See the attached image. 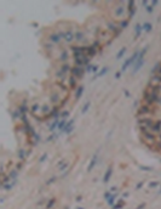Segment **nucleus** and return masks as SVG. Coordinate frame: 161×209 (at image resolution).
Returning <instances> with one entry per match:
<instances>
[{
  "mask_svg": "<svg viewBox=\"0 0 161 209\" xmlns=\"http://www.w3.org/2000/svg\"><path fill=\"white\" fill-rule=\"evenodd\" d=\"M58 85H59V86H61V88H62L63 90H67V89H68V86H65V85H64L63 83H59Z\"/></svg>",
  "mask_w": 161,
  "mask_h": 209,
  "instance_id": "a19ab883",
  "label": "nucleus"
},
{
  "mask_svg": "<svg viewBox=\"0 0 161 209\" xmlns=\"http://www.w3.org/2000/svg\"><path fill=\"white\" fill-rule=\"evenodd\" d=\"M38 108H39V104H36V103H35L34 106H33V108H32V112H33V113H34V112L36 111V110H38Z\"/></svg>",
  "mask_w": 161,
  "mask_h": 209,
  "instance_id": "58836bf2",
  "label": "nucleus"
},
{
  "mask_svg": "<svg viewBox=\"0 0 161 209\" xmlns=\"http://www.w3.org/2000/svg\"><path fill=\"white\" fill-rule=\"evenodd\" d=\"M53 204H55V199H51V202H50L49 204H47V208H51V207H52Z\"/></svg>",
  "mask_w": 161,
  "mask_h": 209,
  "instance_id": "79ce46f5",
  "label": "nucleus"
},
{
  "mask_svg": "<svg viewBox=\"0 0 161 209\" xmlns=\"http://www.w3.org/2000/svg\"><path fill=\"white\" fill-rule=\"evenodd\" d=\"M157 185H159V184H157V182H150V184H149V187H150V188H153V187H156V186H157Z\"/></svg>",
  "mask_w": 161,
  "mask_h": 209,
  "instance_id": "c9c22d12",
  "label": "nucleus"
},
{
  "mask_svg": "<svg viewBox=\"0 0 161 209\" xmlns=\"http://www.w3.org/2000/svg\"><path fill=\"white\" fill-rule=\"evenodd\" d=\"M124 92H125V96H126V97H130V92H128V91L125 90Z\"/></svg>",
  "mask_w": 161,
  "mask_h": 209,
  "instance_id": "de8ad7c7",
  "label": "nucleus"
},
{
  "mask_svg": "<svg viewBox=\"0 0 161 209\" xmlns=\"http://www.w3.org/2000/svg\"><path fill=\"white\" fill-rule=\"evenodd\" d=\"M77 209H83V208H77Z\"/></svg>",
  "mask_w": 161,
  "mask_h": 209,
  "instance_id": "603ef678",
  "label": "nucleus"
},
{
  "mask_svg": "<svg viewBox=\"0 0 161 209\" xmlns=\"http://www.w3.org/2000/svg\"><path fill=\"white\" fill-rule=\"evenodd\" d=\"M134 32H136V38H138L140 35V33H142V26H140V24H136Z\"/></svg>",
  "mask_w": 161,
  "mask_h": 209,
  "instance_id": "a211bd4d",
  "label": "nucleus"
},
{
  "mask_svg": "<svg viewBox=\"0 0 161 209\" xmlns=\"http://www.w3.org/2000/svg\"><path fill=\"white\" fill-rule=\"evenodd\" d=\"M71 50H73L74 55H84L87 51V48H85V46H71Z\"/></svg>",
  "mask_w": 161,
  "mask_h": 209,
  "instance_id": "7ed1b4c3",
  "label": "nucleus"
},
{
  "mask_svg": "<svg viewBox=\"0 0 161 209\" xmlns=\"http://www.w3.org/2000/svg\"><path fill=\"white\" fill-rule=\"evenodd\" d=\"M98 71V66H93L92 67V72H97Z\"/></svg>",
  "mask_w": 161,
  "mask_h": 209,
  "instance_id": "a18cd8bd",
  "label": "nucleus"
},
{
  "mask_svg": "<svg viewBox=\"0 0 161 209\" xmlns=\"http://www.w3.org/2000/svg\"><path fill=\"white\" fill-rule=\"evenodd\" d=\"M112 173H113V169H112V167L108 169V171L105 173V175H104V182H108L109 181V179H110V176H112Z\"/></svg>",
  "mask_w": 161,
  "mask_h": 209,
  "instance_id": "dca6fc26",
  "label": "nucleus"
},
{
  "mask_svg": "<svg viewBox=\"0 0 161 209\" xmlns=\"http://www.w3.org/2000/svg\"><path fill=\"white\" fill-rule=\"evenodd\" d=\"M18 157H20L21 159H23V158H24V151H20V153H18Z\"/></svg>",
  "mask_w": 161,
  "mask_h": 209,
  "instance_id": "4c0bfd02",
  "label": "nucleus"
},
{
  "mask_svg": "<svg viewBox=\"0 0 161 209\" xmlns=\"http://www.w3.org/2000/svg\"><path fill=\"white\" fill-rule=\"evenodd\" d=\"M58 123H59V122H58V120H57V119H55V122H53V123H52V124H51V125L49 126L50 131H52V130H53V129H55V128H56V126H58Z\"/></svg>",
  "mask_w": 161,
  "mask_h": 209,
  "instance_id": "393cba45",
  "label": "nucleus"
},
{
  "mask_svg": "<svg viewBox=\"0 0 161 209\" xmlns=\"http://www.w3.org/2000/svg\"><path fill=\"white\" fill-rule=\"evenodd\" d=\"M151 28H153V26H151V23H149V22H147V23H144L143 26H142V29L143 30H145V32H150L151 30Z\"/></svg>",
  "mask_w": 161,
  "mask_h": 209,
  "instance_id": "2eb2a0df",
  "label": "nucleus"
},
{
  "mask_svg": "<svg viewBox=\"0 0 161 209\" xmlns=\"http://www.w3.org/2000/svg\"><path fill=\"white\" fill-rule=\"evenodd\" d=\"M124 11H125L124 6H118L116 7V10H115V15H116V16H122Z\"/></svg>",
  "mask_w": 161,
  "mask_h": 209,
  "instance_id": "f3484780",
  "label": "nucleus"
},
{
  "mask_svg": "<svg viewBox=\"0 0 161 209\" xmlns=\"http://www.w3.org/2000/svg\"><path fill=\"white\" fill-rule=\"evenodd\" d=\"M16 175H17V170H12V171L9 174V179H11V178H16Z\"/></svg>",
  "mask_w": 161,
  "mask_h": 209,
  "instance_id": "c756f323",
  "label": "nucleus"
},
{
  "mask_svg": "<svg viewBox=\"0 0 161 209\" xmlns=\"http://www.w3.org/2000/svg\"><path fill=\"white\" fill-rule=\"evenodd\" d=\"M61 116H62V118H67V117L69 116V112H68V111H64V112H62V114H61Z\"/></svg>",
  "mask_w": 161,
  "mask_h": 209,
  "instance_id": "473e14b6",
  "label": "nucleus"
},
{
  "mask_svg": "<svg viewBox=\"0 0 161 209\" xmlns=\"http://www.w3.org/2000/svg\"><path fill=\"white\" fill-rule=\"evenodd\" d=\"M61 71H62V72H63L64 74H67V73H68V72H71V68H70V66H69V64H68V63H64L63 66H62V67H61Z\"/></svg>",
  "mask_w": 161,
  "mask_h": 209,
  "instance_id": "9b49d317",
  "label": "nucleus"
},
{
  "mask_svg": "<svg viewBox=\"0 0 161 209\" xmlns=\"http://www.w3.org/2000/svg\"><path fill=\"white\" fill-rule=\"evenodd\" d=\"M140 169H144V170H151L150 167H140Z\"/></svg>",
  "mask_w": 161,
  "mask_h": 209,
  "instance_id": "49530a36",
  "label": "nucleus"
},
{
  "mask_svg": "<svg viewBox=\"0 0 161 209\" xmlns=\"http://www.w3.org/2000/svg\"><path fill=\"white\" fill-rule=\"evenodd\" d=\"M99 45H101V43L98 42V40H96V42H93V44H92V46H93L95 49H98V48H99Z\"/></svg>",
  "mask_w": 161,
  "mask_h": 209,
  "instance_id": "7c9ffc66",
  "label": "nucleus"
},
{
  "mask_svg": "<svg viewBox=\"0 0 161 209\" xmlns=\"http://www.w3.org/2000/svg\"><path fill=\"white\" fill-rule=\"evenodd\" d=\"M107 27H108V29H109L110 32H113V33H115V32H116V30L119 29V27H118V26H116L115 23H113V22H109Z\"/></svg>",
  "mask_w": 161,
  "mask_h": 209,
  "instance_id": "1a4fd4ad",
  "label": "nucleus"
},
{
  "mask_svg": "<svg viewBox=\"0 0 161 209\" xmlns=\"http://www.w3.org/2000/svg\"><path fill=\"white\" fill-rule=\"evenodd\" d=\"M83 92H84V86H81V85H80V86L77 88V90H76V94H75V98H77V100H79V98L81 97Z\"/></svg>",
  "mask_w": 161,
  "mask_h": 209,
  "instance_id": "4468645a",
  "label": "nucleus"
},
{
  "mask_svg": "<svg viewBox=\"0 0 161 209\" xmlns=\"http://www.w3.org/2000/svg\"><path fill=\"white\" fill-rule=\"evenodd\" d=\"M92 67H93V66H91V64H87V66H86V68H85V71H86L87 73H90V72H92Z\"/></svg>",
  "mask_w": 161,
  "mask_h": 209,
  "instance_id": "2f4dec72",
  "label": "nucleus"
},
{
  "mask_svg": "<svg viewBox=\"0 0 161 209\" xmlns=\"http://www.w3.org/2000/svg\"><path fill=\"white\" fill-rule=\"evenodd\" d=\"M153 10H154V6H153V5H150V6H147V11L149 12V14H151V12H153Z\"/></svg>",
  "mask_w": 161,
  "mask_h": 209,
  "instance_id": "72a5a7b5",
  "label": "nucleus"
},
{
  "mask_svg": "<svg viewBox=\"0 0 161 209\" xmlns=\"http://www.w3.org/2000/svg\"><path fill=\"white\" fill-rule=\"evenodd\" d=\"M122 205H124V202H120L118 205H115L114 207V209H120V208H122Z\"/></svg>",
  "mask_w": 161,
  "mask_h": 209,
  "instance_id": "e433bc0d",
  "label": "nucleus"
},
{
  "mask_svg": "<svg viewBox=\"0 0 161 209\" xmlns=\"http://www.w3.org/2000/svg\"><path fill=\"white\" fill-rule=\"evenodd\" d=\"M127 26H128V20H122V21L120 22V28H121V29L126 28Z\"/></svg>",
  "mask_w": 161,
  "mask_h": 209,
  "instance_id": "4be33fe9",
  "label": "nucleus"
},
{
  "mask_svg": "<svg viewBox=\"0 0 161 209\" xmlns=\"http://www.w3.org/2000/svg\"><path fill=\"white\" fill-rule=\"evenodd\" d=\"M90 106H91V103H90V102H86V103L84 104V107H83V110H81V113H86V112L89 111Z\"/></svg>",
  "mask_w": 161,
  "mask_h": 209,
  "instance_id": "5701e85b",
  "label": "nucleus"
},
{
  "mask_svg": "<svg viewBox=\"0 0 161 209\" xmlns=\"http://www.w3.org/2000/svg\"><path fill=\"white\" fill-rule=\"evenodd\" d=\"M74 37H75V39H76L77 42H80V40H83V39H84V34H83L81 32H77V33H75Z\"/></svg>",
  "mask_w": 161,
  "mask_h": 209,
  "instance_id": "412c9836",
  "label": "nucleus"
},
{
  "mask_svg": "<svg viewBox=\"0 0 161 209\" xmlns=\"http://www.w3.org/2000/svg\"><path fill=\"white\" fill-rule=\"evenodd\" d=\"M120 77H121V73H120V72H116V73H115V78H116V79H119Z\"/></svg>",
  "mask_w": 161,
  "mask_h": 209,
  "instance_id": "37998d69",
  "label": "nucleus"
},
{
  "mask_svg": "<svg viewBox=\"0 0 161 209\" xmlns=\"http://www.w3.org/2000/svg\"><path fill=\"white\" fill-rule=\"evenodd\" d=\"M65 125H67V122H65V119H62V120L58 123V126H57V128H58L59 130H64Z\"/></svg>",
  "mask_w": 161,
  "mask_h": 209,
  "instance_id": "6ab92c4d",
  "label": "nucleus"
},
{
  "mask_svg": "<svg viewBox=\"0 0 161 209\" xmlns=\"http://www.w3.org/2000/svg\"><path fill=\"white\" fill-rule=\"evenodd\" d=\"M96 163H97V154H95V156L92 157L91 162H90V165H89V168H87V171H91L92 169H93V167L96 165Z\"/></svg>",
  "mask_w": 161,
  "mask_h": 209,
  "instance_id": "6e6552de",
  "label": "nucleus"
},
{
  "mask_svg": "<svg viewBox=\"0 0 161 209\" xmlns=\"http://www.w3.org/2000/svg\"><path fill=\"white\" fill-rule=\"evenodd\" d=\"M144 207H145V203H142L140 205H138V207H137V209H142V208H144Z\"/></svg>",
  "mask_w": 161,
  "mask_h": 209,
  "instance_id": "c03bdc74",
  "label": "nucleus"
},
{
  "mask_svg": "<svg viewBox=\"0 0 161 209\" xmlns=\"http://www.w3.org/2000/svg\"><path fill=\"white\" fill-rule=\"evenodd\" d=\"M57 77H58V78H61V79H64V78H65V77H64V73H63V72H62L61 69H59L58 72H57Z\"/></svg>",
  "mask_w": 161,
  "mask_h": 209,
  "instance_id": "c85d7f7f",
  "label": "nucleus"
},
{
  "mask_svg": "<svg viewBox=\"0 0 161 209\" xmlns=\"http://www.w3.org/2000/svg\"><path fill=\"white\" fill-rule=\"evenodd\" d=\"M161 68V63L160 62H157V63H155V66L151 68V74L154 76V74H156L157 72H159V69Z\"/></svg>",
  "mask_w": 161,
  "mask_h": 209,
  "instance_id": "ddd939ff",
  "label": "nucleus"
},
{
  "mask_svg": "<svg viewBox=\"0 0 161 209\" xmlns=\"http://www.w3.org/2000/svg\"><path fill=\"white\" fill-rule=\"evenodd\" d=\"M138 55H139V52H134L130 58H127L126 61L124 62V64H122V67H121V71H126V68L128 67V66H131V63L133 62V61H137V58H138Z\"/></svg>",
  "mask_w": 161,
  "mask_h": 209,
  "instance_id": "f03ea898",
  "label": "nucleus"
},
{
  "mask_svg": "<svg viewBox=\"0 0 161 209\" xmlns=\"http://www.w3.org/2000/svg\"><path fill=\"white\" fill-rule=\"evenodd\" d=\"M143 63H144V60H137L136 62H134V67H133V73H137L138 71L142 68V66H143Z\"/></svg>",
  "mask_w": 161,
  "mask_h": 209,
  "instance_id": "39448f33",
  "label": "nucleus"
},
{
  "mask_svg": "<svg viewBox=\"0 0 161 209\" xmlns=\"http://www.w3.org/2000/svg\"><path fill=\"white\" fill-rule=\"evenodd\" d=\"M51 101L53 103H56L57 101H58V95L57 94H51Z\"/></svg>",
  "mask_w": 161,
  "mask_h": 209,
  "instance_id": "bb28decb",
  "label": "nucleus"
},
{
  "mask_svg": "<svg viewBox=\"0 0 161 209\" xmlns=\"http://www.w3.org/2000/svg\"><path fill=\"white\" fill-rule=\"evenodd\" d=\"M76 85H77V78L70 76L69 77V86L71 89H74V88H76Z\"/></svg>",
  "mask_w": 161,
  "mask_h": 209,
  "instance_id": "0eeeda50",
  "label": "nucleus"
},
{
  "mask_svg": "<svg viewBox=\"0 0 161 209\" xmlns=\"http://www.w3.org/2000/svg\"><path fill=\"white\" fill-rule=\"evenodd\" d=\"M138 103H139V102H138V101H136V102H134V104H133V106H134V107H137V106H138Z\"/></svg>",
  "mask_w": 161,
  "mask_h": 209,
  "instance_id": "3c124183",
  "label": "nucleus"
},
{
  "mask_svg": "<svg viewBox=\"0 0 161 209\" xmlns=\"http://www.w3.org/2000/svg\"><path fill=\"white\" fill-rule=\"evenodd\" d=\"M127 5H128V11H132V10L136 9V6H134V1H128Z\"/></svg>",
  "mask_w": 161,
  "mask_h": 209,
  "instance_id": "a878e982",
  "label": "nucleus"
},
{
  "mask_svg": "<svg viewBox=\"0 0 161 209\" xmlns=\"http://www.w3.org/2000/svg\"><path fill=\"white\" fill-rule=\"evenodd\" d=\"M160 193H161V191H160Z\"/></svg>",
  "mask_w": 161,
  "mask_h": 209,
  "instance_id": "864d4df0",
  "label": "nucleus"
},
{
  "mask_svg": "<svg viewBox=\"0 0 161 209\" xmlns=\"http://www.w3.org/2000/svg\"><path fill=\"white\" fill-rule=\"evenodd\" d=\"M59 58H61L62 61H65V60H68V52H67V51H63V52H62V56H61Z\"/></svg>",
  "mask_w": 161,
  "mask_h": 209,
  "instance_id": "cd10ccee",
  "label": "nucleus"
},
{
  "mask_svg": "<svg viewBox=\"0 0 161 209\" xmlns=\"http://www.w3.org/2000/svg\"><path fill=\"white\" fill-rule=\"evenodd\" d=\"M71 76L73 77H75V78H77V79H80V78H83L84 77V73H85V69L83 68V67H73L71 68Z\"/></svg>",
  "mask_w": 161,
  "mask_h": 209,
  "instance_id": "f257e3e1",
  "label": "nucleus"
},
{
  "mask_svg": "<svg viewBox=\"0 0 161 209\" xmlns=\"http://www.w3.org/2000/svg\"><path fill=\"white\" fill-rule=\"evenodd\" d=\"M156 103L159 104V106H161V96L159 97V100H157V102H156Z\"/></svg>",
  "mask_w": 161,
  "mask_h": 209,
  "instance_id": "8fccbe9b",
  "label": "nucleus"
},
{
  "mask_svg": "<svg viewBox=\"0 0 161 209\" xmlns=\"http://www.w3.org/2000/svg\"><path fill=\"white\" fill-rule=\"evenodd\" d=\"M64 38H65V40H67V42H71V40H73V39H74V38H75V37H74V35H73V33H71V32H65V33H64Z\"/></svg>",
  "mask_w": 161,
  "mask_h": 209,
  "instance_id": "f8f14e48",
  "label": "nucleus"
},
{
  "mask_svg": "<svg viewBox=\"0 0 161 209\" xmlns=\"http://www.w3.org/2000/svg\"><path fill=\"white\" fill-rule=\"evenodd\" d=\"M50 39L52 40L53 43H59V40H61V35L59 34H56V33H53V34L50 35Z\"/></svg>",
  "mask_w": 161,
  "mask_h": 209,
  "instance_id": "9d476101",
  "label": "nucleus"
},
{
  "mask_svg": "<svg viewBox=\"0 0 161 209\" xmlns=\"http://www.w3.org/2000/svg\"><path fill=\"white\" fill-rule=\"evenodd\" d=\"M125 52H126V48H122V49H121L119 52H118V56H116V58H118V60H119V58H121V57L124 56V54H125Z\"/></svg>",
  "mask_w": 161,
  "mask_h": 209,
  "instance_id": "b1692460",
  "label": "nucleus"
},
{
  "mask_svg": "<svg viewBox=\"0 0 161 209\" xmlns=\"http://www.w3.org/2000/svg\"><path fill=\"white\" fill-rule=\"evenodd\" d=\"M114 199H115V196H112V197L108 199V202H109V204H110V205H112L113 203H114Z\"/></svg>",
  "mask_w": 161,
  "mask_h": 209,
  "instance_id": "f704fd0d",
  "label": "nucleus"
},
{
  "mask_svg": "<svg viewBox=\"0 0 161 209\" xmlns=\"http://www.w3.org/2000/svg\"><path fill=\"white\" fill-rule=\"evenodd\" d=\"M151 131L154 132V134H159V132L161 131V120L155 122L154 125L151 126Z\"/></svg>",
  "mask_w": 161,
  "mask_h": 209,
  "instance_id": "20e7f679",
  "label": "nucleus"
},
{
  "mask_svg": "<svg viewBox=\"0 0 161 209\" xmlns=\"http://www.w3.org/2000/svg\"><path fill=\"white\" fill-rule=\"evenodd\" d=\"M47 110H49V111H50V108H49V107H47V104H45V106H44V107H42V112H44V113H46V112H47Z\"/></svg>",
  "mask_w": 161,
  "mask_h": 209,
  "instance_id": "ea45409f",
  "label": "nucleus"
},
{
  "mask_svg": "<svg viewBox=\"0 0 161 209\" xmlns=\"http://www.w3.org/2000/svg\"><path fill=\"white\" fill-rule=\"evenodd\" d=\"M46 157H47V154H44V156H42L41 158H40V162H42V160L45 159V158H46Z\"/></svg>",
  "mask_w": 161,
  "mask_h": 209,
  "instance_id": "09e8293b",
  "label": "nucleus"
},
{
  "mask_svg": "<svg viewBox=\"0 0 161 209\" xmlns=\"http://www.w3.org/2000/svg\"><path fill=\"white\" fill-rule=\"evenodd\" d=\"M96 54H97V49H95V48H93V46H89V48H87V51H86V55L89 56V57H93V56L96 55Z\"/></svg>",
  "mask_w": 161,
  "mask_h": 209,
  "instance_id": "423d86ee",
  "label": "nucleus"
},
{
  "mask_svg": "<svg viewBox=\"0 0 161 209\" xmlns=\"http://www.w3.org/2000/svg\"><path fill=\"white\" fill-rule=\"evenodd\" d=\"M107 72H108V68H107V67H104V68H102V71H101V72L98 73L97 76H95V77H93V79H95V78H97V77H103V76H104V74L107 73Z\"/></svg>",
  "mask_w": 161,
  "mask_h": 209,
  "instance_id": "aec40b11",
  "label": "nucleus"
}]
</instances>
